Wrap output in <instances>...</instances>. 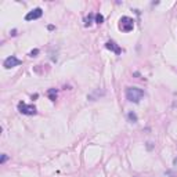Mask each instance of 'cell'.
Masks as SVG:
<instances>
[{
  "instance_id": "cell-3",
  "label": "cell",
  "mask_w": 177,
  "mask_h": 177,
  "mask_svg": "<svg viewBox=\"0 0 177 177\" xmlns=\"http://www.w3.org/2000/svg\"><path fill=\"white\" fill-rule=\"evenodd\" d=\"M18 111L24 115H36V107L35 105H28L25 102H19Z\"/></svg>"
},
{
  "instance_id": "cell-4",
  "label": "cell",
  "mask_w": 177,
  "mask_h": 177,
  "mask_svg": "<svg viewBox=\"0 0 177 177\" xmlns=\"http://www.w3.org/2000/svg\"><path fill=\"white\" fill-rule=\"evenodd\" d=\"M19 64H22V61H21V59H18L15 55H11V57H9V58L4 59L3 67H4L6 69H10V68H14V67H18Z\"/></svg>"
},
{
  "instance_id": "cell-8",
  "label": "cell",
  "mask_w": 177,
  "mask_h": 177,
  "mask_svg": "<svg viewBox=\"0 0 177 177\" xmlns=\"http://www.w3.org/2000/svg\"><path fill=\"white\" fill-rule=\"evenodd\" d=\"M127 118H129V120H130L132 123H136L137 122V115L134 114V112H129Z\"/></svg>"
},
{
  "instance_id": "cell-10",
  "label": "cell",
  "mask_w": 177,
  "mask_h": 177,
  "mask_svg": "<svg viewBox=\"0 0 177 177\" xmlns=\"http://www.w3.org/2000/svg\"><path fill=\"white\" fill-rule=\"evenodd\" d=\"M91 19H93V14H89V17L86 18V24H85L86 27H89V25L91 24Z\"/></svg>"
},
{
  "instance_id": "cell-12",
  "label": "cell",
  "mask_w": 177,
  "mask_h": 177,
  "mask_svg": "<svg viewBox=\"0 0 177 177\" xmlns=\"http://www.w3.org/2000/svg\"><path fill=\"white\" fill-rule=\"evenodd\" d=\"M6 161H7V155L3 154V155H1V161H0V162H1V163H4Z\"/></svg>"
},
{
  "instance_id": "cell-2",
  "label": "cell",
  "mask_w": 177,
  "mask_h": 177,
  "mask_svg": "<svg viewBox=\"0 0 177 177\" xmlns=\"http://www.w3.org/2000/svg\"><path fill=\"white\" fill-rule=\"evenodd\" d=\"M134 28V21L130 17H122L119 21V29L123 32H130Z\"/></svg>"
},
{
  "instance_id": "cell-7",
  "label": "cell",
  "mask_w": 177,
  "mask_h": 177,
  "mask_svg": "<svg viewBox=\"0 0 177 177\" xmlns=\"http://www.w3.org/2000/svg\"><path fill=\"white\" fill-rule=\"evenodd\" d=\"M47 95H49V98L51 101H55L57 100V90L55 89H50V90L47 91Z\"/></svg>"
},
{
  "instance_id": "cell-6",
  "label": "cell",
  "mask_w": 177,
  "mask_h": 177,
  "mask_svg": "<svg viewBox=\"0 0 177 177\" xmlns=\"http://www.w3.org/2000/svg\"><path fill=\"white\" fill-rule=\"evenodd\" d=\"M105 47H107L108 50L114 51L115 54H118V55L120 54V53H122V50H120V47H119V46L116 44V43H115L114 40H108L107 43H105Z\"/></svg>"
},
{
  "instance_id": "cell-11",
  "label": "cell",
  "mask_w": 177,
  "mask_h": 177,
  "mask_svg": "<svg viewBox=\"0 0 177 177\" xmlns=\"http://www.w3.org/2000/svg\"><path fill=\"white\" fill-rule=\"evenodd\" d=\"M37 54H39V50H37V49H35V50H32L31 53H29V55H31V57H36Z\"/></svg>"
},
{
  "instance_id": "cell-1",
  "label": "cell",
  "mask_w": 177,
  "mask_h": 177,
  "mask_svg": "<svg viewBox=\"0 0 177 177\" xmlns=\"http://www.w3.org/2000/svg\"><path fill=\"white\" fill-rule=\"evenodd\" d=\"M144 97V91L138 87H127L126 90V98L130 102H140V100Z\"/></svg>"
},
{
  "instance_id": "cell-5",
  "label": "cell",
  "mask_w": 177,
  "mask_h": 177,
  "mask_svg": "<svg viewBox=\"0 0 177 177\" xmlns=\"http://www.w3.org/2000/svg\"><path fill=\"white\" fill-rule=\"evenodd\" d=\"M42 15H43V10L40 9V7H37V9L32 10V11H29V13L25 15V19L27 21H32V19H37L40 18Z\"/></svg>"
},
{
  "instance_id": "cell-9",
  "label": "cell",
  "mask_w": 177,
  "mask_h": 177,
  "mask_svg": "<svg viewBox=\"0 0 177 177\" xmlns=\"http://www.w3.org/2000/svg\"><path fill=\"white\" fill-rule=\"evenodd\" d=\"M102 22H104V17H102L101 14H95V24L101 25Z\"/></svg>"
},
{
  "instance_id": "cell-13",
  "label": "cell",
  "mask_w": 177,
  "mask_h": 177,
  "mask_svg": "<svg viewBox=\"0 0 177 177\" xmlns=\"http://www.w3.org/2000/svg\"><path fill=\"white\" fill-rule=\"evenodd\" d=\"M173 165H174V166H177V158H174V161H173Z\"/></svg>"
}]
</instances>
